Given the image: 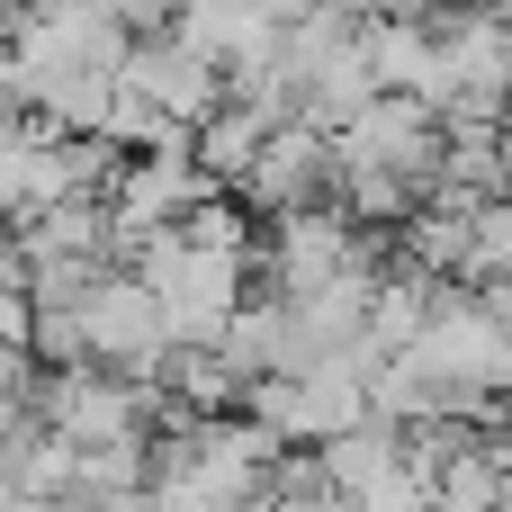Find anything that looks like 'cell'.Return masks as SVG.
<instances>
[{"label": "cell", "instance_id": "obj_2", "mask_svg": "<svg viewBox=\"0 0 512 512\" xmlns=\"http://www.w3.org/2000/svg\"><path fill=\"white\" fill-rule=\"evenodd\" d=\"M144 288H153V306L171 315V342H216L225 333V315L243 306V270L252 261H234V252H207V243H189L180 225L171 234H153V243H135V261H126Z\"/></svg>", "mask_w": 512, "mask_h": 512}, {"label": "cell", "instance_id": "obj_8", "mask_svg": "<svg viewBox=\"0 0 512 512\" xmlns=\"http://www.w3.org/2000/svg\"><path fill=\"white\" fill-rule=\"evenodd\" d=\"M216 360L243 378V396L261 378H288V297H243L225 315V333H216Z\"/></svg>", "mask_w": 512, "mask_h": 512}, {"label": "cell", "instance_id": "obj_13", "mask_svg": "<svg viewBox=\"0 0 512 512\" xmlns=\"http://www.w3.org/2000/svg\"><path fill=\"white\" fill-rule=\"evenodd\" d=\"M0 279H9V288H27V252H18V234H9V225H0Z\"/></svg>", "mask_w": 512, "mask_h": 512}, {"label": "cell", "instance_id": "obj_11", "mask_svg": "<svg viewBox=\"0 0 512 512\" xmlns=\"http://www.w3.org/2000/svg\"><path fill=\"white\" fill-rule=\"evenodd\" d=\"M468 297H477V315H486L495 333H512V270H495V279H477Z\"/></svg>", "mask_w": 512, "mask_h": 512}, {"label": "cell", "instance_id": "obj_4", "mask_svg": "<svg viewBox=\"0 0 512 512\" xmlns=\"http://www.w3.org/2000/svg\"><path fill=\"white\" fill-rule=\"evenodd\" d=\"M342 171H369V180H396V189H414L423 207H432V189H441V153H450V126L423 108V99H405V90H378L342 135Z\"/></svg>", "mask_w": 512, "mask_h": 512}, {"label": "cell", "instance_id": "obj_3", "mask_svg": "<svg viewBox=\"0 0 512 512\" xmlns=\"http://www.w3.org/2000/svg\"><path fill=\"white\" fill-rule=\"evenodd\" d=\"M36 423L54 441H72V450H126V441H153L162 396L135 387V378H117V369H99V360H81V369H45Z\"/></svg>", "mask_w": 512, "mask_h": 512}, {"label": "cell", "instance_id": "obj_5", "mask_svg": "<svg viewBox=\"0 0 512 512\" xmlns=\"http://www.w3.org/2000/svg\"><path fill=\"white\" fill-rule=\"evenodd\" d=\"M261 225H279V216H306V207H342V144L324 135V126H306V117H288L270 144H261V162H252V180L234 189Z\"/></svg>", "mask_w": 512, "mask_h": 512}, {"label": "cell", "instance_id": "obj_12", "mask_svg": "<svg viewBox=\"0 0 512 512\" xmlns=\"http://www.w3.org/2000/svg\"><path fill=\"white\" fill-rule=\"evenodd\" d=\"M252 9H261L270 27H306V18H315V9H333V0H252Z\"/></svg>", "mask_w": 512, "mask_h": 512}, {"label": "cell", "instance_id": "obj_9", "mask_svg": "<svg viewBox=\"0 0 512 512\" xmlns=\"http://www.w3.org/2000/svg\"><path fill=\"white\" fill-rule=\"evenodd\" d=\"M270 135H279V117H270V108H243V99H225V108H216V117L189 135V162H198L216 189H243Z\"/></svg>", "mask_w": 512, "mask_h": 512}, {"label": "cell", "instance_id": "obj_10", "mask_svg": "<svg viewBox=\"0 0 512 512\" xmlns=\"http://www.w3.org/2000/svg\"><path fill=\"white\" fill-rule=\"evenodd\" d=\"M27 333H36V297L0 279V351H27Z\"/></svg>", "mask_w": 512, "mask_h": 512}, {"label": "cell", "instance_id": "obj_7", "mask_svg": "<svg viewBox=\"0 0 512 512\" xmlns=\"http://www.w3.org/2000/svg\"><path fill=\"white\" fill-rule=\"evenodd\" d=\"M117 81H126V90H144V99H153L171 126H189V135L225 108V72H216L198 45H180L171 27H162V36H135V54H126V72H117Z\"/></svg>", "mask_w": 512, "mask_h": 512}, {"label": "cell", "instance_id": "obj_6", "mask_svg": "<svg viewBox=\"0 0 512 512\" xmlns=\"http://www.w3.org/2000/svg\"><path fill=\"white\" fill-rule=\"evenodd\" d=\"M81 342H90V360H99V369H117V378H135V387H153V369L171 360V315L153 306V288H144L135 270H108V279L81 297Z\"/></svg>", "mask_w": 512, "mask_h": 512}, {"label": "cell", "instance_id": "obj_1", "mask_svg": "<svg viewBox=\"0 0 512 512\" xmlns=\"http://www.w3.org/2000/svg\"><path fill=\"white\" fill-rule=\"evenodd\" d=\"M261 261H270V297H324V288H360L378 279V234L351 216V207H306V216H279L261 234Z\"/></svg>", "mask_w": 512, "mask_h": 512}]
</instances>
